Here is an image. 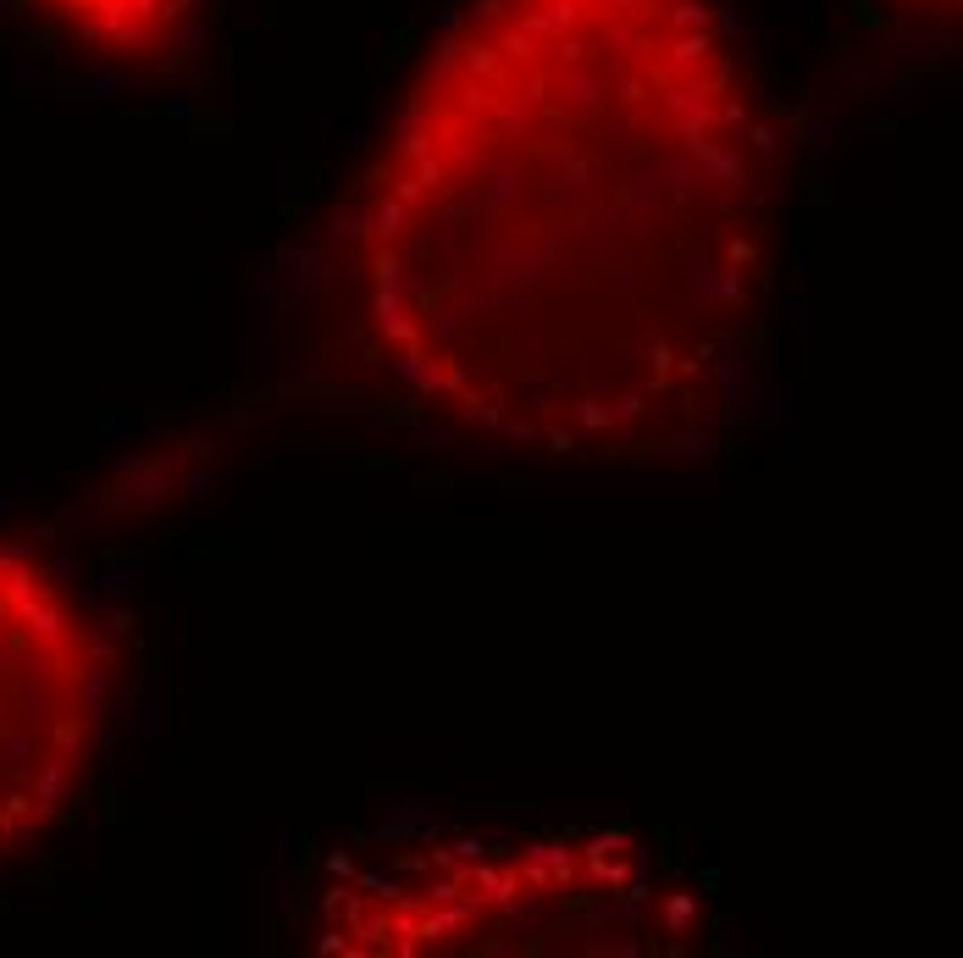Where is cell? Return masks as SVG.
Segmentation results:
<instances>
[{"instance_id":"277c9868","label":"cell","mask_w":963,"mask_h":958,"mask_svg":"<svg viewBox=\"0 0 963 958\" xmlns=\"http://www.w3.org/2000/svg\"><path fill=\"white\" fill-rule=\"evenodd\" d=\"M50 23L128 61H167L189 39L200 0H34Z\"/></svg>"},{"instance_id":"6da1fadb","label":"cell","mask_w":963,"mask_h":958,"mask_svg":"<svg viewBox=\"0 0 963 958\" xmlns=\"http://www.w3.org/2000/svg\"><path fill=\"white\" fill-rule=\"evenodd\" d=\"M770 272V144L720 0H471L355 211L377 360L537 455L676 444Z\"/></svg>"},{"instance_id":"7a4b0ae2","label":"cell","mask_w":963,"mask_h":958,"mask_svg":"<svg viewBox=\"0 0 963 958\" xmlns=\"http://www.w3.org/2000/svg\"><path fill=\"white\" fill-rule=\"evenodd\" d=\"M321 942L338 953H659L681 936V898L631 837L405 842L327 892Z\"/></svg>"},{"instance_id":"5b68a950","label":"cell","mask_w":963,"mask_h":958,"mask_svg":"<svg viewBox=\"0 0 963 958\" xmlns=\"http://www.w3.org/2000/svg\"><path fill=\"white\" fill-rule=\"evenodd\" d=\"M919 12H936V17H963V0H908Z\"/></svg>"},{"instance_id":"3957f363","label":"cell","mask_w":963,"mask_h":958,"mask_svg":"<svg viewBox=\"0 0 963 958\" xmlns=\"http://www.w3.org/2000/svg\"><path fill=\"white\" fill-rule=\"evenodd\" d=\"M106 720V654L84 604L0 543V864L61 826Z\"/></svg>"}]
</instances>
